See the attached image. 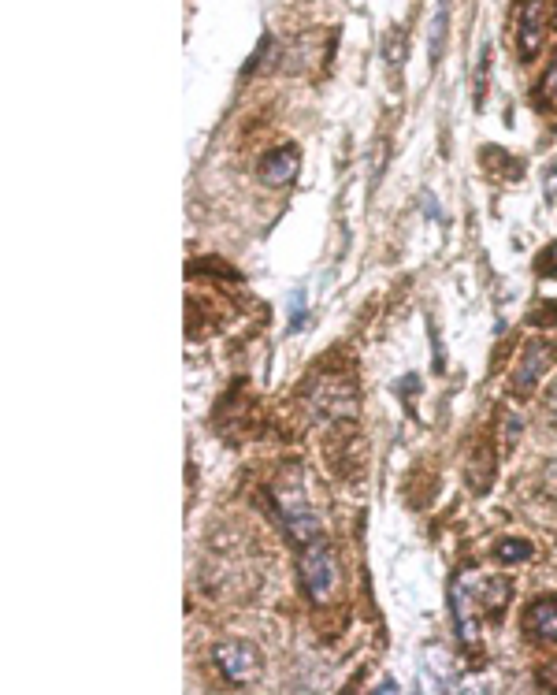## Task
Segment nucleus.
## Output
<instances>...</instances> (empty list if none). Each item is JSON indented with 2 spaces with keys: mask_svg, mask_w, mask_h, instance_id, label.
Segmentation results:
<instances>
[{
  "mask_svg": "<svg viewBox=\"0 0 557 695\" xmlns=\"http://www.w3.org/2000/svg\"><path fill=\"white\" fill-rule=\"evenodd\" d=\"M301 584H305V595L309 603L327 606L338 595V584H342V569H338V554L327 539H312L301 547V562H298Z\"/></svg>",
  "mask_w": 557,
  "mask_h": 695,
  "instance_id": "nucleus-1",
  "label": "nucleus"
},
{
  "mask_svg": "<svg viewBox=\"0 0 557 695\" xmlns=\"http://www.w3.org/2000/svg\"><path fill=\"white\" fill-rule=\"evenodd\" d=\"M275 502H279V525L290 532L294 543L305 547L312 539H320V521H316V510H312V502H309V495H305V487H301L298 476L275 491Z\"/></svg>",
  "mask_w": 557,
  "mask_h": 695,
  "instance_id": "nucleus-2",
  "label": "nucleus"
},
{
  "mask_svg": "<svg viewBox=\"0 0 557 695\" xmlns=\"http://www.w3.org/2000/svg\"><path fill=\"white\" fill-rule=\"evenodd\" d=\"M216 669L234 684V688H249L253 681H260V651L249 640H223L216 643Z\"/></svg>",
  "mask_w": 557,
  "mask_h": 695,
  "instance_id": "nucleus-3",
  "label": "nucleus"
},
{
  "mask_svg": "<svg viewBox=\"0 0 557 695\" xmlns=\"http://www.w3.org/2000/svg\"><path fill=\"white\" fill-rule=\"evenodd\" d=\"M546 23H550V4L546 0H524L517 12V49L520 60H535V53L543 49Z\"/></svg>",
  "mask_w": 557,
  "mask_h": 695,
  "instance_id": "nucleus-4",
  "label": "nucleus"
},
{
  "mask_svg": "<svg viewBox=\"0 0 557 695\" xmlns=\"http://www.w3.org/2000/svg\"><path fill=\"white\" fill-rule=\"evenodd\" d=\"M554 354L557 346L546 339H532L524 346V354H520V365H517V376H513V391L517 394H532L543 380V372L554 365Z\"/></svg>",
  "mask_w": 557,
  "mask_h": 695,
  "instance_id": "nucleus-5",
  "label": "nucleus"
},
{
  "mask_svg": "<svg viewBox=\"0 0 557 695\" xmlns=\"http://www.w3.org/2000/svg\"><path fill=\"white\" fill-rule=\"evenodd\" d=\"M298 171H301L298 145H279V149H272L268 157L260 160V179L268 186H290L298 179Z\"/></svg>",
  "mask_w": 557,
  "mask_h": 695,
  "instance_id": "nucleus-6",
  "label": "nucleus"
},
{
  "mask_svg": "<svg viewBox=\"0 0 557 695\" xmlns=\"http://www.w3.org/2000/svg\"><path fill=\"white\" fill-rule=\"evenodd\" d=\"M312 406L320 417H353V409H357V398H353V387L350 383H316V391H312Z\"/></svg>",
  "mask_w": 557,
  "mask_h": 695,
  "instance_id": "nucleus-7",
  "label": "nucleus"
},
{
  "mask_svg": "<svg viewBox=\"0 0 557 695\" xmlns=\"http://www.w3.org/2000/svg\"><path fill=\"white\" fill-rule=\"evenodd\" d=\"M524 629L535 643H557V599H535L524 614Z\"/></svg>",
  "mask_w": 557,
  "mask_h": 695,
  "instance_id": "nucleus-8",
  "label": "nucleus"
},
{
  "mask_svg": "<svg viewBox=\"0 0 557 695\" xmlns=\"http://www.w3.org/2000/svg\"><path fill=\"white\" fill-rule=\"evenodd\" d=\"M446 27H450V0H435V15H431V34H428L431 67L439 64L442 49H446Z\"/></svg>",
  "mask_w": 557,
  "mask_h": 695,
  "instance_id": "nucleus-9",
  "label": "nucleus"
},
{
  "mask_svg": "<svg viewBox=\"0 0 557 695\" xmlns=\"http://www.w3.org/2000/svg\"><path fill=\"white\" fill-rule=\"evenodd\" d=\"M509 595H513V584L506 577H491L483 584V610L491 617H502L509 606Z\"/></svg>",
  "mask_w": 557,
  "mask_h": 695,
  "instance_id": "nucleus-10",
  "label": "nucleus"
},
{
  "mask_svg": "<svg viewBox=\"0 0 557 695\" xmlns=\"http://www.w3.org/2000/svg\"><path fill=\"white\" fill-rule=\"evenodd\" d=\"M494 558H498L502 565L528 562V558H532V543H524V539H498V547H494Z\"/></svg>",
  "mask_w": 557,
  "mask_h": 695,
  "instance_id": "nucleus-11",
  "label": "nucleus"
},
{
  "mask_svg": "<svg viewBox=\"0 0 557 695\" xmlns=\"http://www.w3.org/2000/svg\"><path fill=\"white\" fill-rule=\"evenodd\" d=\"M543 105L557 108V56H554V64H550V71H546V79H543Z\"/></svg>",
  "mask_w": 557,
  "mask_h": 695,
  "instance_id": "nucleus-12",
  "label": "nucleus"
},
{
  "mask_svg": "<svg viewBox=\"0 0 557 695\" xmlns=\"http://www.w3.org/2000/svg\"><path fill=\"white\" fill-rule=\"evenodd\" d=\"M535 681H539V688H550V692H557V658L550 662V666H539Z\"/></svg>",
  "mask_w": 557,
  "mask_h": 695,
  "instance_id": "nucleus-13",
  "label": "nucleus"
},
{
  "mask_svg": "<svg viewBox=\"0 0 557 695\" xmlns=\"http://www.w3.org/2000/svg\"><path fill=\"white\" fill-rule=\"evenodd\" d=\"M535 268H539L543 276H557V242L543 253V257H539V261H535Z\"/></svg>",
  "mask_w": 557,
  "mask_h": 695,
  "instance_id": "nucleus-14",
  "label": "nucleus"
},
{
  "mask_svg": "<svg viewBox=\"0 0 557 695\" xmlns=\"http://www.w3.org/2000/svg\"><path fill=\"white\" fill-rule=\"evenodd\" d=\"M543 491L550 499H557V458L550 465H543Z\"/></svg>",
  "mask_w": 557,
  "mask_h": 695,
  "instance_id": "nucleus-15",
  "label": "nucleus"
},
{
  "mask_svg": "<svg viewBox=\"0 0 557 695\" xmlns=\"http://www.w3.org/2000/svg\"><path fill=\"white\" fill-rule=\"evenodd\" d=\"M546 417L557 424V383L550 387V394H546Z\"/></svg>",
  "mask_w": 557,
  "mask_h": 695,
  "instance_id": "nucleus-16",
  "label": "nucleus"
},
{
  "mask_svg": "<svg viewBox=\"0 0 557 695\" xmlns=\"http://www.w3.org/2000/svg\"><path fill=\"white\" fill-rule=\"evenodd\" d=\"M546 197H557V164L546 168Z\"/></svg>",
  "mask_w": 557,
  "mask_h": 695,
  "instance_id": "nucleus-17",
  "label": "nucleus"
},
{
  "mask_svg": "<svg viewBox=\"0 0 557 695\" xmlns=\"http://www.w3.org/2000/svg\"><path fill=\"white\" fill-rule=\"evenodd\" d=\"M554 23H557V8H554Z\"/></svg>",
  "mask_w": 557,
  "mask_h": 695,
  "instance_id": "nucleus-18",
  "label": "nucleus"
}]
</instances>
